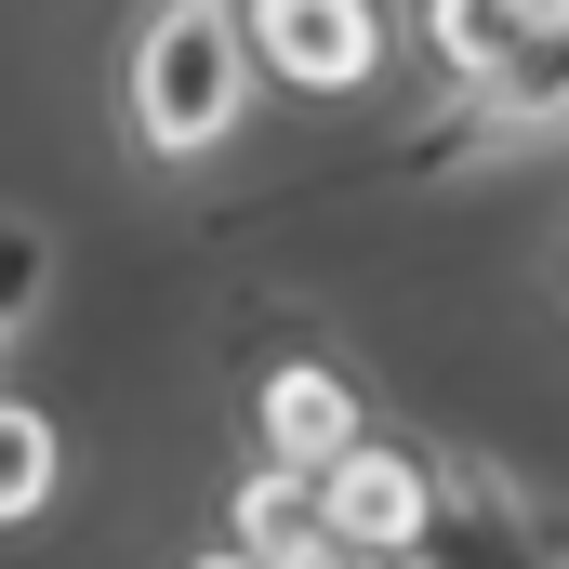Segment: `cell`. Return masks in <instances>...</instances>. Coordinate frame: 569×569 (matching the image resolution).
Returning a JSON list of instances; mask_svg holds the SVG:
<instances>
[{
	"mask_svg": "<svg viewBox=\"0 0 569 569\" xmlns=\"http://www.w3.org/2000/svg\"><path fill=\"white\" fill-rule=\"evenodd\" d=\"M120 93H133L146 159H212L252 120V27H239V0H146L133 53H120Z\"/></svg>",
	"mask_w": 569,
	"mask_h": 569,
	"instance_id": "6da1fadb",
	"label": "cell"
},
{
	"mask_svg": "<svg viewBox=\"0 0 569 569\" xmlns=\"http://www.w3.org/2000/svg\"><path fill=\"white\" fill-rule=\"evenodd\" d=\"M398 569H569V543H557V517H543L503 463L450 450L425 477V530L398 543Z\"/></svg>",
	"mask_w": 569,
	"mask_h": 569,
	"instance_id": "7a4b0ae2",
	"label": "cell"
},
{
	"mask_svg": "<svg viewBox=\"0 0 569 569\" xmlns=\"http://www.w3.org/2000/svg\"><path fill=\"white\" fill-rule=\"evenodd\" d=\"M239 27H252V80H279V93H371L385 80L371 0H239Z\"/></svg>",
	"mask_w": 569,
	"mask_h": 569,
	"instance_id": "3957f363",
	"label": "cell"
},
{
	"mask_svg": "<svg viewBox=\"0 0 569 569\" xmlns=\"http://www.w3.org/2000/svg\"><path fill=\"white\" fill-rule=\"evenodd\" d=\"M425 450H398V437H345L331 463H318V517H331V543H411L425 530Z\"/></svg>",
	"mask_w": 569,
	"mask_h": 569,
	"instance_id": "277c9868",
	"label": "cell"
},
{
	"mask_svg": "<svg viewBox=\"0 0 569 569\" xmlns=\"http://www.w3.org/2000/svg\"><path fill=\"white\" fill-rule=\"evenodd\" d=\"M477 133H490V146L569 133V0H543V13H530V40L477 80Z\"/></svg>",
	"mask_w": 569,
	"mask_h": 569,
	"instance_id": "5b68a950",
	"label": "cell"
},
{
	"mask_svg": "<svg viewBox=\"0 0 569 569\" xmlns=\"http://www.w3.org/2000/svg\"><path fill=\"white\" fill-rule=\"evenodd\" d=\"M252 425H266V463H331L345 437H358V385L345 371H318V358H279L266 385H252Z\"/></svg>",
	"mask_w": 569,
	"mask_h": 569,
	"instance_id": "8992f818",
	"label": "cell"
},
{
	"mask_svg": "<svg viewBox=\"0 0 569 569\" xmlns=\"http://www.w3.org/2000/svg\"><path fill=\"white\" fill-rule=\"evenodd\" d=\"M226 530H239L266 569L318 557V543H331V517H318V477H305V463H252V477H239V503H226Z\"/></svg>",
	"mask_w": 569,
	"mask_h": 569,
	"instance_id": "52a82bcc",
	"label": "cell"
},
{
	"mask_svg": "<svg viewBox=\"0 0 569 569\" xmlns=\"http://www.w3.org/2000/svg\"><path fill=\"white\" fill-rule=\"evenodd\" d=\"M530 13H543V0H425V53L463 80V93H477V80L530 40Z\"/></svg>",
	"mask_w": 569,
	"mask_h": 569,
	"instance_id": "ba28073f",
	"label": "cell"
},
{
	"mask_svg": "<svg viewBox=\"0 0 569 569\" xmlns=\"http://www.w3.org/2000/svg\"><path fill=\"white\" fill-rule=\"evenodd\" d=\"M53 477H67V450H53V425H40L27 398H0V530H27V517L53 503Z\"/></svg>",
	"mask_w": 569,
	"mask_h": 569,
	"instance_id": "9c48e42d",
	"label": "cell"
},
{
	"mask_svg": "<svg viewBox=\"0 0 569 569\" xmlns=\"http://www.w3.org/2000/svg\"><path fill=\"white\" fill-rule=\"evenodd\" d=\"M40 291H53V239H40L27 212H0V358H13V331L40 318Z\"/></svg>",
	"mask_w": 569,
	"mask_h": 569,
	"instance_id": "30bf717a",
	"label": "cell"
},
{
	"mask_svg": "<svg viewBox=\"0 0 569 569\" xmlns=\"http://www.w3.org/2000/svg\"><path fill=\"white\" fill-rule=\"evenodd\" d=\"M291 569H398L385 543H318V557H291Z\"/></svg>",
	"mask_w": 569,
	"mask_h": 569,
	"instance_id": "8fae6325",
	"label": "cell"
},
{
	"mask_svg": "<svg viewBox=\"0 0 569 569\" xmlns=\"http://www.w3.org/2000/svg\"><path fill=\"white\" fill-rule=\"evenodd\" d=\"M199 569H266V557H252V543H226V557H199Z\"/></svg>",
	"mask_w": 569,
	"mask_h": 569,
	"instance_id": "7c38bea8",
	"label": "cell"
}]
</instances>
